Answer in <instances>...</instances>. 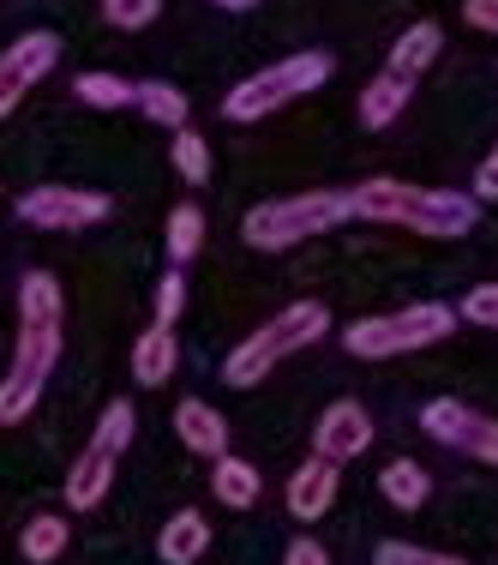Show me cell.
<instances>
[{
	"mask_svg": "<svg viewBox=\"0 0 498 565\" xmlns=\"http://www.w3.org/2000/svg\"><path fill=\"white\" fill-rule=\"evenodd\" d=\"M66 518H55V511H43V518H31L24 523V535H19V554L31 559V565H48V559H61L66 554Z\"/></svg>",
	"mask_w": 498,
	"mask_h": 565,
	"instance_id": "obj_21",
	"label": "cell"
},
{
	"mask_svg": "<svg viewBox=\"0 0 498 565\" xmlns=\"http://www.w3.org/2000/svg\"><path fill=\"white\" fill-rule=\"evenodd\" d=\"M463 19L475 24V31L498 36V0H463Z\"/></svg>",
	"mask_w": 498,
	"mask_h": 565,
	"instance_id": "obj_29",
	"label": "cell"
},
{
	"mask_svg": "<svg viewBox=\"0 0 498 565\" xmlns=\"http://www.w3.org/2000/svg\"><path fill=\"white\" fill-rule=\"evenodd\" d=\"M132 103L144 109V120H156V127L181 132L186 127V97L174 85H163V78H144V85H132Z\"/></svg>",
	"mask_w": 498,
	"mask_h": 565,
	"instance_id": "obj_20",
	"label": "cell"
},
{
	"mask_svg": "<svg viewBox=\"0 0 498 565\" xmlns=\"http://www.w3.org/2000/svg\"><path fill=\"white\" fill-rule=\"evenodd\" d=\"M475 199H498V145L480 157V169H475Z\"/></svg>",
	"mask_w": 498,
	"mask_h": 565,
	"instance_id": "obj_31",
	"label": "cell"
},
{
	"mask_svg": "<svg viewBox=\"0 0 498 565\" xmlns=\"http://www.w3.org/2000/svg\"><path fill=\"white\" fill-rule=\"evenodd\" d=\"M355 217V199L331 193V186H313V193H289V199H264L240 217V241L259 253H282V247H301V241H318L331 228H343Z\"/></svg>",
	"mask_w": 498,
	"mask_h": 565,
	"instance_id": "obj_3",
	"label": "cell"
},
{
	"mask_svg": "<svg viewBox=\"0 0 498 565\" xmlns=\"http://www.w3.org/2000/svg\"><path fill=\"white\" fill-rule=\"evenodd\" d=\"M132 427H139V415H132L127 397L102 409V422H97V434H90V446L78 451L73 476H66V505H73V511H97V505H102V493L115 488L120 451L132 446Z\"/></svg>",
	"mask_w": 498,
	"mask_h": 565,
	"instance_id": "obj_6",
	"label": "cell"
},
{
	"mask_svg": "<svg viewBox=\"0 0 498 565\" xmlns=\"http://www.w3.org/2000/svg\"><path fill=\"white\" fill-rule=\"evenodd\" d=\"M174 361H181V343H174L169 326H151L139 343H132V380L139 385H169Z\"/></svg>",
	"mask_w": 498,
	"mask_h": 565,
	"instance_id": "obj_17",
	"label": "cell"
},
{
	"mask_svg": "<svg viewBox=\"0 0 498 565\" xmlns=\"http://www.w3.org/2000/svg\"><path fill=\"white\" fill-rule=\"evenodd\" d=\"M456 331V307L444 301H414V307H397V313H372V319H355L343 331V349L355 361H390V355H414V349H433Z\"/></svg>",
	"mask_w": 498,
	"mask_h": 565,
	"instance_id": "obj_5",
	"label": "cell"
},
{
	"mask_svg": "<svg viewBox=\"0 0 498 565\" xmlns=\"http://www.w3.org/2000/svg\"><path fill=\"white\" fill-rule=\"evenodd\" d=\"M210 547V523L205 511H174L163 523V535H156V559L163 565H198Z\"/></svg>",
	"mask_w": 498,
	"mask_h": 565,
	"instance_id": "obj_15",
	"label": "cell"
},
{
	"mask_svg": "<svg viewBox=\"0 0 498 565\" xmlns=\"http://www.w3.org/2000/svg\"><path fill=\"white\" fill-rule=\"evenodd\" d=\"M78 103H90V109H127L132 103V78L120 73H78Z\"/></svg>",
	"mask_w": 498,
	"mask_h": 565,
	"instance_id": "obj_23",
	"label": "cell"
},
{
	"mask_svg": "<svg viewBox=\"0 0 498 565\" xmlns=\"http://www.w3.org/2000/svg\"><path fill=\"white\" fill-rule=\"evenodd\" d=\"M372 446V415L360 409L355 397H336L313 427V457H331V463H348Z\"/></svg>",
	"mask_w": 498,
	"mask_h": 565,
	"instance_id": "obj_11",
	"label": "cell"
},
{
	"mask_svg": "<svg viewBox=\"0 0 498 565\" xmlns=\"http://www.w3.org/2000/svg\"><path fill=\"white\" fill-rule=\"evenodd\" d=\"M198 247H205V211L186 199V205L169 211V259L186 265V259H198Z\"/></svg>",
	"mask_w": 498,
	"mask_h": 565,
	"instance_id": "obj_22",
	"label": "cell"
},
{
	"mask_svg": "<svg viewBox=\"0 0 498 565\" xmlns=\"http://www.w3.org/2000/svg\"><path fill=\"white\" fill-rule=\"evenodd\" d=\"M115 211L109 193H90V186H31L19 193V217L31 228H90Z\"/></svg>",
	"mask_w": 498,
	"mask_h": 565,
	"instance_id": "obj_9",
	"label": "cell"
},
{
	"mask_svg": "<svg viewBox=\"0 0 498 565\" xmlns=\"http://www.w3.org/2000/svg\"><path fill=\"white\" fill-rule=\"evenodd\" d=\"M372 565H468L456 554H433V547H414V542H379Z\"/></svg>",
	"mask_w": 498,
	"mask_h": 565,
	"instance_id": "obj_26",
	"label": "cell"
},
{
	"mask_svg": "<svg viewBox=\"0 0 498 565\" xmlns=\"http://www.w3.org/2000/svg\"><path fill=\"white\" fill-rule=\"evenodd\" d=\"M217 7H223V12H252L259 0H217Z\"/></svg>",
	"mask_w": 498,
	"mask_h": 565,
	"instance_id": "obj_32",
	"label": "cell"
},
{
	"mask_svg": "<svg viewBox=\"0 0 498 565\" xmlns=\"http://www.w3.org/2000/svg\"><path fill=\"white\" fill-rule=\"evenodd\" d=\"M61 61V36L55 31H24L19 43L0 55V115H12L24 103V90L36 85V78H48Z\"/></svg>",
	"mask_w": 498,
	"mask_h": 565,
	"instance_id": "obj_10",
	"label": "cell"
},
{
	"mask_svg": "<svg viewBox=\"0 0 498 565\" xmlns=\"http://www.w3.org/2000/svg\"><path fill=\"white\" fill-rule=\"evenodd\" d=\"M480 223V199L475 193H451V186H409L402 181L397 199V228H414V235L433 241H456Z\"/></svg>",
	"mask_w": 498,
	"mask_h": 565,
	"instance_id": "obj_7",
	"label": "cell"
},
{
	"mask_svg": "<svg viewBox=\"0 0 498 565\" xmlns=\"http://www.w3.org/2000/svg\"><path fill=\"white\" fill-rule=\"evenodd\" d=\"M331 73H336V61L325 49H294V55L259 66L252 78H240L223 97V115L228 120H264V115L289 109L294 97H313L318 85H331Z\"/></svg>",
	"mask_w": 498,
	"mask_h": 565,
	"instance_id": "obj_4",
	"label": "cell"
},
{
	"mask_svg": "<svg viewBox=\"0 0 498 565\" xmlns=\"http://www.w3.org/2000/svg\"><path fill=\"white\" fill-rule=\"evenodd\" d=\"M169 157H174V169H181V181H186V186H205V181H210V145L198 139L193 127H181V132H174Z\"/></svg>",
	"mask_w": 498,
	"mask_h": 565,
	"instance_id": "obj_24",
	"label": "cell"
},
{
	"mask_svg": "<svg viewBox=\"0 0 498 565\" xmlns=\"http://www.w3.org/2000/svg\"><path fill=\"white\" fill-rule=\"evenodd\" d=\"M336 488H343V463H331V457H306V463L289 476V518L318 523L336 505Z\"/></svg>",
	"mask_w": 498,
	"mask_h": 565,
	"instance_id": "obj_12",
	"label": "cell"
},
{
	"mask_svg": "<svg viewBox=\"0 0 498 565\" xmlns=\"http://www.w3.org/2000/svg\"><path fill=\"white\" fill-rule=\"evenodd\" d=\"M210 493H217V500H223L228 511H247V505H259L264 481H259V469H252L247 457L223 451L217 463H210Z\"/></svg>",
	"mask_w": 498,
	"mask_h": 565,
	"instance_id": "obj_16",
	"label": "cell"
},
{
	"mask_svg": "<svg viewBox=\"0 0 498 565\" xmlns=\"http://www.w3.org/2000/svg\"><path fill=\"white\" fill-rule=\"evenodd\" d=\"M282 565H331V554L313 542V535H301V542H289V554H282Z\"/></svg>",
	"mask_w": 498,
	"mask_h": 565,
	"instance_id": "obj_30",
	"label": "cell"
},
{
	"mask_svg": "<svg viewBox=\"0 0 498 565\" xmlns=\"http://www.w3.org/2000/svg\"><path fill=\"white\" fill-rule=\"evenodd\" d=\"M174 434H181V446L186 451H198V457H217L228 451V422L217 409H210L205 397H186V403H174Z\"/></svg>",
	"mask_w": 498,
	"mask_h": 565,
	"instance_id": "obj_13",
	"label": "cell"
},
{
	"mask_svg": "<svg viewBox=\"0 0 498 565\" xmlns=\"http://www.w3.org/2000/svg\"><path fill=\"white\" fill-rule=\"evenodd\" d=\"M439 49H444V31L433 19H421V24H409V31L397 36V43H390V55H385V73H397V78H421L426 66L439 61Z\"/></svg>",
	"mask_w": 498,
	"mask_h": 565,
	"instance_id": "obj_14",
	"label": "cell"
},
{
	"mask_svg": "<svg viewBox=\"0 0 498 565\" xmlns=\"http://www.w3.org/2000/svg\"><path fill=\"white\" fill-rule=\"evenodd\" d=\"M102 19L115 31H144V24L163 19V0H102Z\"/></svg>",
	"mask_w": 498,
	"mask_h": 565,
	"instance_id": "obj_25",
	"label": "cell"
},
{
	"mask_svg": "<svg viewBox=\"0 0 498 565\" xmlns=\"http://www.w3.org/2000/svg\"><path fill=\"white\" fill-rule=\"evenodd\" d=\"M409 97H414V85H409V78L379 73L367 90H360V127H372V132L390 127V120H397L402 109H409Z\"/></svg>",
	"mask_w": 498,
	"mask_h": 565,
	"instance_id": "obj_19",
	"label": "cell"
},
{
	"mask_svg": "<svg viewBox=\"0 0 498 565\" xmlns=\"http://www.w3.org/2000/svg\"><path fill=\"white\" fill-rule=\"evenodd\" d=\"M318 338H331V307H325V301H289L277 319H264L252 338H240L235 349H228L223 380L235 385V392L264 385L282 355H301V349H313Z\"/></svg>",
	"mask_w": 498,
	"mask_h": 565,
	"instance_id": "obj_2",
	"label": "cell"
},
{
	"mask_svg": "<svg viewBox=\"0 0 498 565\" xmlns=\"http://www.w3.org/2000/svg\"><path fill=\"white\" fill-rule=\"evenodd\" d=\"M456 319L498 331V282H480V289H468V295H463V307H456Z\"/></svg>",
	"mask_w": 498,
	"mask_h": 565,
	"instance_id": "obj_27",
	"label": "cell"
},
{
	"mask_svg": "<svg viewBox=\"0 0 498 565\" xmlns=\"http://www.w3.org/2000/svg\"><path fill=\"white\" fill-rule=\"evenodd\" d=\"M379 493H385V505H397V511H421L433 500V476H426L414 457H397V463L379 469Z\"/></svg>",
	"mask_w": 498,
	"mask_h": 565,
	"instance_id": "obj_18",
	"label": "cell"
},
{
	"mask_svg": "<svg viewBox=\"0 0 498 565\" xmlns=\"http://www.w3.org/2000/svg\"><path fill=\"white\" fill-rule=\"evenodd\" d=\"M61 361V282L48 271H24L19 282V349L0 380V427L24 422L43 397L48 373Z\"/></svg>",
	"mask_w": 498,
	"mask_h": 565,
	"instance_id": "obj_1",
	"label": "cell"
},
{
	"mask_svg": "<svg viewBox=\"0 0 498 565\" xmlns=\"http://www.w3.org/2000/svg\"><path fill=\"white\" fill-rule=\"evenodd\" d=\"M181 307H186V277H181V265H174V271L156 282V326H169V331H174Z\"/></svg>",
	"mask_w": 498,
	"mask_h": 565,
	"instance_id": "obj_28",
	"label": "cell"
},
{
	"mask_svg": "<svg viewBox=\"0 0 498 565\" xmlns=\"http://www.w3.org/2000/svg\"><path fill=\"white\" fill-rule=\"evenodd\" d=\"M421 427L439 439V446H451L463 457H480V463L498 469V422L492 415L468 409V403H456V397H433L421 409Z\"/></svg>",
	"mask_w": 498,
	"mask_h": 565,
	"instance_id": "obj_8",
	"label": "cell"
}]
</instances>
